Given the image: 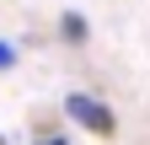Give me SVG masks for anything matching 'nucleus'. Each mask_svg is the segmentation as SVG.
Here are the masks:
<instances>
[{"label": "nucleus", "instance_id": "obj_3", "mask_svg": "<svg viewBox=\"0 0 150 145\" xmlns=\"http://www.w3.org/2000/svg\"><path fill=\"white\" fill-rule=\"evenodd\" d=\"M0 70H16V43L0 38Z\"/></svg>", "mask_w": 150, "mask_h": 145}, {"label": "nucleus", "instance_id": "obj_2", "mask_svg": "<svg viewBox=\"0 0 150 145\" xmlns=\"http://www.w3.org/2000/svg\"><path fill=\"white\" fill-rule=\"evenodd\" d=\"M64 38H70V43H81V38H86V16H75V11L64 16Z\"/></svg>", "mask_w": 150, "mask_h": 145}, {"label": "nucleus", "instance_id": "obj_1", "mask_svg": "<svg viewBox=\"0 0 150 145\" xmlns=\"http://www.w3.org/2000/svg\"><path fill=\"white\" fill-rule=\"evenodd\" d=\"M64 113H70L75 124H86L91 134H112V113H107L97 97H70V102H64Z\"/></svg>", "mask_w": 150, "mask_h": 145}]
</instances>
